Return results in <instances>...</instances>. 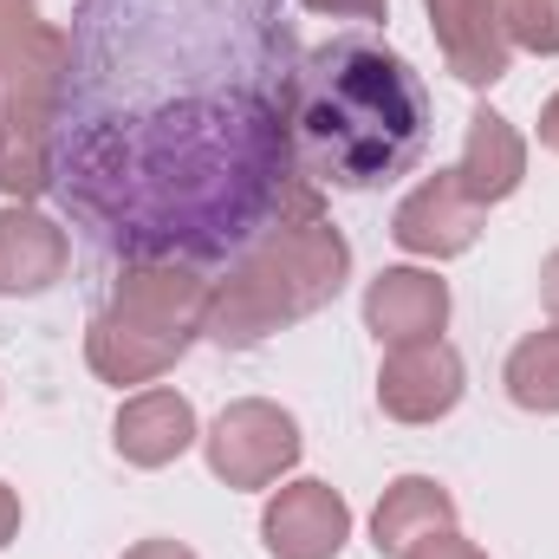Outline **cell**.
Wrapping results in <instances>:
<instances>
[{
    "label": "cell",
    "instance_id": "6da1fadb",
    "mask_svg": "<svg viewBox=\"0 0 559 559\" xmlns=\"http://www.w3.org/2000/svg\"><path fill=\"white\" fill-rule=\"evenodd\" d=\"M156 85L98 26L72 46L131 72V105H59L52 189L131 261L241 254L286 215H319L293 150L286 26L267 0H118Z\"/></svg>",
    "mask_w": 559,
    "mask_h": 559
},
{
    "label": "cell",
    "instance_id": "7a4b0ae2",
    "mask_svg": "<svg viewBox=\"0 0 559 559\" xmlns=\"http://www.w3.org/2000/svg\"><path fill=\"white\" fill-rule=\"evenodd\" d=\"M429 143V92L404 52L371 33L312 46L293 72V150L325 189H378L417 169Z\"/></svg>",
    "mask_w": 559,
    "mask_h": 559
},
{
    "label": "cell",
    "instance_id": "3957f363",
    "mask_svg": "<svg viewBox=\"0 0 559 559\" xmlns=\"http://www.w3.org/2000/svg\"><path fill=\"white\" fill-rule=\"evenodd\" d=\"M352 274V248L325 215H286L267 235H254L228 274L209 286V319L202 338L248 352L261 338H274L286 325L312 319L319 306L338 299V286Z\"/></svg>",
    "mask_w": 559,
    "mask_h": 559
},
{
    "label": "cell",
    "instance_id": "277c9868",
    "mask_svg": "<svg viewBox=\"0 0 559 559\" xmlns=\"http://www.w3.org/2000/svg\"><path fill=\"white\" fill-rule=\"evenodd\" d=\"M209 286L189 261H124L105 312L85 325V358L105 384H156L209 319Z\"/></svg>",
    "mask_w": 559,
    "mask_h": 559
},
{
    "label": "cell",
    "instance_id": "5b68a950",
    "mask_svg": "<svg viewBox=\"0 0 559 559\" xmlns=\"http://www.w3.org/2000/svg\"><path fill=\"white\" fill-rule=\"evenodd\" d=\"M72 79V33L33 0H0V195L33 202L52 189V138Z\"/></svg>",
    "mask_w": 559,
    "mask_h": 559
},
{
    "label": "cell",
    "instance_id": "8992f818",
    "mask_svg": "<svg viewBox=\"0 0 559 559\" xmlns=\"http://www.w3.org/2000/svg\"><path fill=\"white\" fill-rule=\"evenodd\" d=\"M202 449H209L215 481H228V488H274L280 475L299 462V423L280 404H267V397H241V404H228L215 417Z\"/></svg>",
    "mask_w": 559,
    "mask_h": 559
},
{
    "label": "cell",
    "instance_id": "52a82bcc",
    "mask_svg": "<svg viewBox=\"0 0 559 559\" xmlns=\"http://www.w3.org/2000/svg\"><path fill=\"white\" fill-rule=\"evenodd\" d=\"M481 215H488V209L455 182V169H436V176H423L417 189L397 202L391 235H397V248H404V254L449 261V254H468V248H475Z\"/></svg>",
    "mask_w": 559,
    "mask_h": 559
},
{
    "label": "cell",
    "instance_id": "ba28073f",
    "mask_svg": "<svg viewBox=\"0 0 559 559\" xmlns=\"http://www.w3.org/2000/svg\"><path fill=\"white\" fill-rule=\"evenodd\" d=\"M378 404L397 423H436L462 404V352L449 338H411L391 345L378 371Z\"/></svg>",
    "mask_w": 559,
    "mask_h": 559
},
{
    "label": "cell",
    "instance_id": "9c48e42d",
    "mask_svg": "<svg viewBox=\"0 0 559 559\" xmlns=\"http://www.w3.org/2000/svg\"><path fill=\"white\" fill-rule=\"evenodd\" d=\"M261 540L274 559H338L352 540V508L332 481H286L261 514Z\"/></svg>",
    "mask_w": 559,
    "mask_h": 559
},
{
    "label": "cell",
    "instance_id": "30bf717a",
    "mask_svg": "<svg viewBox=\"0 0 559 559\" xmlns=\"http://www.w3.org/2000/svg\"><path fill=\"white\" fill-rule=\"evenodd\" d=\"M423 13H429L436 46H442L449 72H455L462 85L488 92V85L508 79V52H514V39H508V13H501V0H423Z\"/></svg>",
    "mask_w": 559,
    "mask_h": 559
},
{
    "label": "cell",
    "instance_id": "8fae6325",
    "mask_svg": "<svg viewBox=\"0 0 559 559\" xmlns=\"http://www.w3.org/2000/svg\"><path fill=\"white\" fill-rule=\"evenodd\" d=\"M365 325L378 345H411V338H442L449 325V280L423 267H384L365 286Z\"/></svg>",
    "mask_w": 559,
    "mask_h": 559
},
{
    "label": "cell",
    "instance_id": "7c38bea8",
    "mask_svg": "<svg viewBox=\"0 0 559 559\" xmlns=\"http://www.w3.org/2000/svg\"><path fill=\"white\" fill-rule=\"evenodd\" d=\"M72 267V235L33 209H0V293L20 299V293H46L52 280Z\"/></svg>",
    "mask_w": 559,
    "mask_h": 559
},
{
    "label": "cell",
    "instance_id": "4fadbf2b",
    "mask_svg": "<svg viewBox=\"0 0 559 559\" xmlns=\"http://www.w3.org/2000/svg\"><path fill=\"white\" fill-rule=\"evenodd\" d=\"M455 182H462L481 209L508 202V195L527 182V138H521L501 111H475V118H468V138H462V156H455Z\"/></svg>",
    "mask_w": 559,
    "mask_h": 559
},
{
    "label": "cell",
    "instance_id": "5bb4252c",
    "mask_svg": "<svg viewBox=\"0 0 559 559\" xmlns=\"http://www.w3.org/2000/svg\"><path fill=\"white\" fill-rule=\"evenodd\" d=\"M111 442L131 468H169L195 442V411L176 391H138L111 423Z\"/></svg>",
    "mask_w": 559,
    "mask_h": 559
},
{
    "label": "cell",
    "instance_id": "9a60e30c",
    "mask_svg": "<svg viewBox=\"0 0 559 559\" xmlns=\"http://www.w3.org/2000/svg\"><path fill=\"white\" fill-rule=\"evenodd\" d=\"M449 527H455V495L442 481H429V475H397L384 488L378 514H371V547L384 559H404L417 540L449 534Z\"/></svg>",
    "mask_w": 559,
    "mask_h": 559
},
{
    "label": "cell",
    "instance_id": "2e32d148",
    "mask_svg": "<svg viewBox=\"0 0 559 559\" xmlns=\"http://www.w3.org/2000/svg\"><path fill=\"white\" fill-rule=\"evenodd\" d=\"M508 397L534 417H554L559 411V325L547 332H527L514 352H508V371H501Z\"/></svg>",
    "mask_w": 559,
    "mask_h": 559
},
{
    "label": "cell",
    "instance_id": "e0dca14e",
    "mask_svg": "<svg viewBox=\"0 0 559 559\" xmlns=\"http://www.w3.org/2000/svg\"><path fill=\"white\" fill-rule=\"evenodd\" d=\"M501 13H508V39L514 46H527L540 59L559 52V0H501Z\"/></svg>",
    "mask_w": 559,
    "mask_h": 559
},
{
    "label": "cell",
    "instance_id": "ac0fdd59",
    "mask_svg": "<svg viewBox=\"0 0 559 559\" xmlns=\"http://www.w3.org/2000/svg\"><path fill=\"white\" fill-rule=\"evenodd\" d=\"M404 559H488V554H481L475 540H462V534L449 527V534H429V540H417V547H411Z\"/></svg>",
    "mask_w": 559,
    "mask_h": 559
},
{
    "label": "cell",
    "instance_id": "d6986e66",
    "mask_svg": "<svg viewBox=\"0 0 559 559\" xmlns=\"http://www.w3.org/2000/svg\"><path fill=\"white\" fill-rule=\"evenodd\" d=\"M299 7H306V13H332V20H371V26L391 20L384 0H299Z\"/></svg>",
    "mask_w": 559,
    "mask_h": 559
},
{
    "label": "cell",
    "instance_id": "ffe728a7",
    "mask_svg": "<svg viewBox=\"0 0 559 559\" xmlns=\"http://www.w3.org/2000/svg\"><path fill=\"white\" fill-rule=\"evenodd\" d=\"M124 559H195V554H189L182 540H138Z\"/></svg>",
    "mask_w": 559,
    "mask_h": 559
},
{
    "label": "cell",
    "instance_id": "44dd1931",
    "mask_svg": "<svg viewBox=\"0 0 559 559\" xmlns=\"http://www.w3.org/2000/svg\"><path fill=\"white\" fill-rule=\"evenodd\" d=\"M540 299H547V312H554V325H559V248L540 261Z\"/></svg>",
    "mask_w": 559,
    "mask_h": 559
},
{
    "label": "cell",
    "instance_id": "7402d4cb",
    "mask_svg": "<svg viewBox=\"0 0 559 559\" xmlns=\"http://www.w3.org/2000/svg\"><path fill=\"white\" fill-rule=\"evenodd\" d=\"M13 534H20V495H13V488L0 481V547H7Z\"/></svg>",
    "mask_w": 559,
    "mask_h": 559
},
{
    "label": "cell",
    "instance_id": "603a6c76",
    "mask_svg": "<svg viewBox=\"0 0 559 559\" xmlns=\"http://www.w3.org/2000/svg\"><path fill=\"white\" fill-rule=\"evenodd\" d=\"M540 143H547V150L559 156V92L547 98V105H540Z\"/></svg>",
    "mask_w": 559,
    "mask_h": 559
}]
</instances>
